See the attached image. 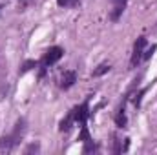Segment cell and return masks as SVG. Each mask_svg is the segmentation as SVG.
<instances>
[{
    "label": "cell",
    "instance_id": "obj_9",
    "mask_svg": "<svg viewBox=\"0 0 157 155\" xmlns=\"http://www.w3.org/2000/svg\"><path fill=\"white\" fill-rule=\"evenodd\" d=\"M33 68H37V62H35V60H26V62L20 66V71H18V73L24 75V73H28V71L33 70Z\"/></svg>",
    "mask_w": 157,
    "mask_h": 155
},
{
    "label": "cell",
    "instance_id": "obj_15",
    "mask_svg": "<svg viewBox=\"0 0 157 155\" xmlns=\"http://www.w3.org/2000/svg\"><path fill=\"white\" fill-rule=\"evenodd\" d=\"M77 0H57V4L60 6V7H66V6H71V4H75Z\"/></svg>",
    "mask_w": 157,
    "mask_h": 155
},
{
    "label": "cell",
    "instance_id": "obj_7",
    "mask_svg": "<svg viewBox=\"0 0 157 155\" xmlns=\"http://www.w3.org/2000/svg\"><path fill=\"white\" fill-rule=\"evenodd\" d=\"M73 122H75V115H73V110H71L68 115L60 120L59 130H60V131H70V130H71V126H73Z\"/></svg>",
    "mask_w": 157,
    "mask_h": 155
},
{
    "label": "cell",
    "instance_id": "obj_10",
    "mask_svg": "<svg viewBox=\"0 0 157 155\" xmlns=\"http://www.w3.org/2000/svg\"><path fill=\"white\" fill-rule=\"evenodd\" d=\"M110 71V64H101V66H97L95 70H93V77H101V75H104V73H108Z\"/></svg>",
    "mask_w": 157,
    "mask_h": 155
},
{
    "label": "cell",
    "instance_id": "obj_6",
    "mask_svg": "<svg viewBox=\"0 0 157 155\" xmlns=\"http://www.w3.org/2000/svg\"><path fill=\"white\" fill-rule=\"evenodd\" d=\"M112 2H113V11H112L110 18L113 22H117L119 18H121V15H122V11H124V7H126V2L128 0H112Z\"/></svg>",
    "mask_w": 157,
    "mask_h": 155
},
{
    "label": "cell",
    "instance_id": "obj_16",
    "mask_svg": "<svg viewBox=\"0 0 157 155\" xmlns=\"http://www.w3.org/2000/svg\"><path fill=\"white\" fill-rule=\"evenodd\" d=\"M39 150H40L39 144H31V146H28V148H26V153H31V152H39Z\"/></svg>",
    "mask_w": 157,
    "mask_h": 155
},
{
    "label": "cell",
    "instance_id": "obj_5",
    "mask_svg": "<svg viewBox=\"0 0 157 155\" xmlns=\"http://www.w3.org/2000/svg\"><path fill=\"white\" fill-rule=\"evenodd\" d=\"M75 82H77V73L75 71H64V75L60 77V88L62 89H70Z\"/></svg>",
    "mask_w": 157,
    "mask_h": 155
},
{
    "label": "cell",
    "instance_id": "obj_8",
    "mask_svg": "<svg viewBox=\"0 0 157 155\" xmlns=\"http://www.w3.org/2000/svg\"><path fill=\"white\" fill-rule=\"evenodd\" d=\"M126 122H128V119H126V115H124V102H122V106L119 108V113L115 115V124H117L119 128H124Z\"/></svg>",
    "mask_w": 157,
    "mask_h": 155
},
{
    "label": "cell",
    "instance_id": "obj_14",
    "mask_svg": "<svg viewBox=\"0 0 157 155\" xmlns=\"http://www.w3.org/2000/svg\"><path fill=\"white\" fill-rule=\"evenodd\" d=\"M155 49H157V46H155V44H154L152 47H148V49H146V51L143 53V59H144V60H148V59H150V57L154 55V51H155Z\"/></svg>",
    "mask_w": 157,
    "mask_h": 155
},
{
    "label": "cell",
    "instance_id": "obj_11",
    "mask_svg": "<svg viewBox=\"0 0 157 155\" xmlns=\"http://www.w3.org/2000/svg\"><path fill=\"white\" fill-rule=\"evenodd\" d=\"M97 150H99V146H97V144H93V141H88V142H84L82 153H91V152H97Z\"/></svg>",
    "mask_w": 157,
    "mask_h": 155
},
{
    "label": "cell",
    "instance_id": "obj_3",
    "mask_svg": "<svg viewBox=\"0 0 157 155\" xmlns=\"http://www.w3.org/2000/svg\"><path fill=\"white\" fill-rule=\"evenodd\" d=\"M144 47H146V37H139L133 44V53H132V60H130V66L135 68L139 64V60L143 59V53H144Z\"/></svg>",
    "mask_w": 157,
    "mask_h": 155
},
{
    "label": "cell",
    "instance_id": "obj_4",
    "mask_svg": "<svg viewBox=\"0 0 157 155\" xmlns=\"http://www.w3.org/2000/svg\"><path fill=\"white\" fill-rule=\"evenodd\" d=\"M73 115H75V122L80 124H86V119L90 117V108H88V102L80 104L77 108H73Z\"/></svg>",
    "mask_w": 157,
    "mask_h": 155
},
{
    "label": "cell",
    "instance_id": "obj_17",
    "mask_svg": "<svg viewBox=\"0 0 157 155\" xmlns=\"http://www.w3.org/2000/svg\"><path fill=\"white\" fill-rule=\"evenodd\" d=\"M122 152V148H121V141L115 139V144H113V153H121Z\"/></svg>",
    "mask_w": 157,
    "mask_h": 155
},
{
    "label": "cell",
    "instance_id": "obj_2",
    "mask_svg": "<svg viewBox=\"0 0 157 155\" xmlns=\"http://www.w3.org/2000/svg\"><path fill=\"white\" fill-rule=\"evenodd\" d=\"M62 55H64V49H62L60 46H53V47H49V49L44 53L42 66H44V68H48V66H53L55 62H59V60L62 59Z\"/></svg>",
    "mask_w": 157,
    "mask_h": 155
},
{
    "label": "cell",
    "instance_id": "obj_13",
    "mask_svg": "<svg viewBox=\"0 0 157 155\" xmlns=\"http://www.w3.org/2000/svg\"><path fill=\"white\" fill-rule=\"evenodd\" d=\"M146 91H148V88H143V89H141V91H139V93L135 95V99H133V104H135V108H139V106H141V100H143V95H144Z\"/></svg>",
    "mask_w": 157,
    "mask_h": 155
},
{
    "label": "cell",
    "instance_id": "obj_12",
    "mask_svg": "<svg viewBox=\"0 0 157 155\" xmlns=\"http://www.w3.org/2000/svg\"><path fill=\"white\" fill-rule=\"evenodd\" d=\"M78 141H82V142H88V141H91V137H90V131H88V128H86L84 124H82V130H80Z\"/></svg>",
    "mask_w": 157,
    "mask_h": 155
},
{
    "label": "cell",
    "instance_id": "obj_1",
    "mask_svg": "<svg viewBox=\"0 0 157 155\" xmlns=\"http://www.w3.org/2000/svg\"><path fill=\"white\" fill-rule=\"evenodd\" d=\"M24 131H26V120L20 119L15 126V131L11 135H6V137H0V150H13L24 137Z\"/></svg>",
    "mask_w": 157,
    "mask_h": 155
}]
</instances>
